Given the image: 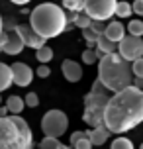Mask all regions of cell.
Wrapping results in <instances>:
<instances>
[{
    "mask_svg": "<svg viewBox=\"0 0 143 149\" xmlns=\"http://www.w3.org/2000/svg\"><path fill=\"white\" fill-rule=\"evenodd\" d=\"M143 124V90L129 84L112 92L104 108V126L110 134H126Z\"/></svg>",
    "mask_w": 143,
    "mask_h": 149,
    "instance_id": "6da1fadb",
    "label": "cell"
},
{
    "mask_svg": "<svg viewBox=\"0 0 143 149\" xmlns=\"http://www.w3.org/2000/svg\"><path fill=\"white\" fill-rule=\"evenodd\" d=\"M98 81L104 84L110 92H118V90L126 88L129 84H133V73H131V65L126 61L118 51L106 53L98 61Z\"/></svg>",
    "mask_w": 143,
    "mask_h": 149,
    "instance_id": "7a4b0ae2",
    "label": "cell"
},
{
    "mask_svg": "<svg viewBox=\"0 0 143 149\" xmlns=\"http://www.w3.org/2000/svg\"><path fill=\"white\" fill-rule=\"evenodd\" d=\"M30 26L35 33L45 39L57 37L67 30L65 10L63 6H57L53 2H43L30 12Z\"/></svg>",
    "mask_w": 143,
    "mask_h": 149,
    "instance_id": "3957f363",
    "label": "cell"
},
{
    "mask_svg": "<svg viewBox=\"0 0 143 149\" xmlns=\"http://www.w3.org/2000/svg\"><path fill=\"white\" fill-rule=\"evenodd\" d=\"M0 149H33V135L20 114L0 118Z\"/></svg>",
    "mask_w": 143,
    "mask_h": 149,
    "instance_id": "277c9868",
    "label": "cell"
},
{
    "mask_svg": "<svg viewBox=\"0 0 143 149\" xmlns=\"http://www.w3.org/2000/svg\"><path fill=\"white\" fill-rule=\"evenodd\" d=\"M110 90L106 88L102 82L94 79L90 90L84 94V100H83V120L86 126L90 127H100L104 126V108L110 100Z\"/></svg>",
    "mask_w": 143,
    "mask_h": 149,
    "instance_id": "5b68a950",
    "label": "cell"
},
{
    "mask_svg": "<svg viewBox=\"0 0 143 149\" xmlns=\"http://www.w3.org/2000/svg\"><path fill=\"white\" fill-rule=\"evenodd\" d=\"M69 127V116L63 110H47L41 118V132L47 137H61Z\"/></svg>",
    "mask_w": 143,
    "mask_h": 149,
    "instance_id": "8992f818",
    "label": "cell"
},
{
    "mask_svg": "<svg viewBox=\"0 0 143 149\" xmlns=\"http://www.w3.org/2000/svg\"><path fill=\"white\" fill-rule=\"evenodd\" d=\"M116 4H118V0H84V12L92 20L106 22L114 16Z\"/></svg>",
    "mask_w": 143,
    "mask_h": 149,
    "instance_id": "52a82bcc",
    "label": "cell"
},
{
    "mask_svg": "<svg viewBox=\"0 0 143 149\" xmlns=\"http://www.w3.org/2000/svg\"><path fill=\"white\" fill-rule=\"evenodd\" d=\"M118 53L126 61H135L137 57H143V39L137 36H126L121 37V41H118Z\"/></svg>",
    "mask_w": 143,
    "mask_h": 149,
    "instance_id": "ba28073f",
    "label": "cell"
},
{
    "mask_svg": "<svg viewBox=\"0 0 143 149\" xmlns=\"http://www.w3.org/2000/svg\"><path fill=\"white\" fill-rule=\"evenodd\" d=\"M14 30L18 31V36L22 37L24 41V47H31V49H39L41 45H45V37H41L39 33H35V31L31 30V26L28 24H20V26H14Z\"/></svg>",
    "mask_w": 143,
    "mask_h": 149,
    "instance_id": "9c48e42d",
    "label": "cell"
},
{
    "mask_svg": "<svg viewBox=\"0 0 143 149\" xmlns=\"http://www.w3.org/2000/svg\"><path fill=\"white\" fill-rule=\"evenodd\" d=\"M10 69H12V84H16V86H30L31 84L33 71H31L30 65L18 61V63H12Z\"/></svg>",
    "mask_w": 143,
    "mask_h": 149,
    "instance_id": "30bf717a",
    "label": "cell"
},
{
    "mask_svg": "<svg viewBox=\"0 0 143 149\" xmlns=\"http://www.w3.org/2000/svg\"><path fill=\"white\" fill-rule=\"evenodd\" d=\"M61 73L67 79V82H78L83 79V67H81V63H76L73 59H65L61 63Z\"/></svg>",
    "mask_w": 143,
    "mask_h": 149,
    "instance_id": "8fae6325",
    "label": "cell"
},
{
    "mask_svg": "<svg viewBox=\"0 0 143 149\" xmlns=\"http://www.w3.org/2000/svg\"><path fill=\"white\" fill-rule=\"evenodd\" d=\"M22 49H24L22 37L18 36V31L12 28V30L8 31V39H6V43H4V47H2V53H6V55H20Z\"/></svg>",
    "mask_w": 143,
    "mask_h": 149,
    "instance_id": "7c38bea8",
    "label": "cell"
},
{
    "mask_svg": "<svg viewBox=\"0 0 143 149\" xmlns=\"http://www.w3.org/2000/svg\"><path fill=\"white\" fill-rule=\"evenodd\" d=\"M104 36L110 39V41H114V43H118V41H121V37L126 36V26L121 22H110V24H106V30H104Z\"/></svg>",
    "mask_w": 143,
    "mask_h": 149,
    "instance_id": "4fadbf2b",
    "label": "cell"
},
{
    "mask_svg": "<svg viewBox=\"0 0 143 149\" xmlns=\"http://www.w3.org/2000/svg\"><path fill=\"white\" fill-rule=\"evenodd\" d=\"M110 137V132L106 126H100V127H90L88 132V139H90L92 145H104Z\"/></svg>",
    "mask_w": 143,
    "mask_h": 149,
    "instance_id": "5bb4252c",
    "label": "cell"
},
{
    "mask_svg": "<svg viewBox=\"0 0 143 149\" xmlns=\"http://www.w3.org/2000/svg\"><path fill=\"white\" fill-rule=\"evenodd\" d=\"M71 147L73 149H92L94 145L88 139V132H75L71 135Z\"/></svg>",
    "mask_w": 143,
    "mask_h": 149,
    "instance_id": "9a60e30c",
    "label": "cell"
},
{
    "mask_svg": "<svg viewBox=\"0 0 143 149\" xmlns=\"http://www.w3.org/2000/svg\"><path fill=\"white\" fill-rule=\"evenodd\" d=\"M6 108H8L10 114H22V110L26 108L24 98L18 96V94H10V96L6 98Z\"/></svg>",
    "mask_w": 143,
    "mask_h": 149,
    "instance_id": "2e32d148",
    "label": "cell"
},
{
    "mask_svg": "<svg viewBox=\"0 0 143 149\" xmlns=\"http://www.w3.org/2000/svg\"><path fill=\"white\" fill-rule=\"evenodd\" d=\"M96 49L102 53V55H106V53H114L116 49H118V43L110 41V39L102 33V36H98V39H96Z\"/></svg>",
    "mask_w": 143,
    "mask_h": 149,
    "instance_id": "e0dca14e",
    "label": "cell"
},
{
    "mask_svg": "<svg viewBox=\"0 0 143 149\" xmlns=\"http://www.w3.org/2000/svg\"><path fill=\"white\" fill-rule=\"evenodd\" d=\"M12 84V69L6 63H0V92L10 88Z\"/></svg>",
    "mask_w": 143,
    "mask_h": 149,
    "instance_id": "ac0fdd59",
    "label": "cell"
},
{
    "mask_svg": "<svg viewBox=\"0 0 143 149\" xmlns=\"http://www.w3.org/2000/svg\"><path fill=\"white\" fill-rule=\"evenodd\" d=\"M39 149H73L71 145H65V143L59 141V137H43L39 141Z\"/></svg>",
    "mask_w": 143,
    "mask_h": 149,
    "instance_id": "d6986e66",
    "label": "cell"
},
{
    "mask_svg": "<svg viewBox=\"0 0 143 149\" xmlns=\"http://www.w3.org/2000/svg\"><path fill=\"white\" fill-rule=\"evenodd\" d=\"M83 63L84 65H94V63H98L100 61V57H102V53L98 51V49H92V47H88V49H84L83 51Z\"/></svg>",
    "mask_w": 143,
    "mask_h": 149,
    "instance_id": "ffe728a7",
    "label": "cell"
},
{
    "mask_svg": "<svg viewBox=\"0 0 143 149\" xmlns=\"http://www.w3.org/2000/svg\"><path fill=\"white\" fill-rule=\"evenodd\" d=\"M35 57H37V61L39 63H49V61L53 59V49L51 47H49V45H41V47H39V49H35Z\"/></svg>",
    "mask_w": 143,
    "mask_h": 149,
    "instance_id": "44dd1931",
    "label": "cell"
},
{
    "mask_svg": "<svg viewBox=\"0 0 143 149\" xmlns=\"http://www.w3.org/2000/svg\"><path fill=\"white\" fill-rule=\"evenodd\" d=\"M90 22H92V18L88 14H86V12H76V16H75V28H81V30H84V28H88V26H90Z\"/></svg>",
    "mask_w": 143,
    "mask_h": 149,
    "instance_id": "7402d4cb",
    "label": "cell"
},
{
    "mask_svg": "<svg viewBox=\"0 0 143 149\" xmlns=\"http://www.w3.org/2000/svg\"><path fill=\"white\" fill-rule=\"evenodd\" d=\"M114 14L118 16V18H129V14H131V4H129L128 0L118 2V4H116V12H114Z\"/></svg>",
    "mask_w": 143,
    "mask_h": 149,
    "instance_id": "603a6c76",
    "label": "cell"
},
{
    "mask_svg": "<svg viewBox=\"0 0 143 149\" xmlns=\"http://www.w3.org/2000/svg\"><path fill=\"white\" fill-rule=\"evenodd\" d=\"M63 10H69V12H83L84 10V0H63Z\"/></svg>",
    "mask_w": 143,
    "mask_h": 149,
    "instance_id": "cb8c5ba5",
    "label": "cell"
},
{
    "mask_svg": "<svg viewBox=\"0 0 143 149\" xmlns=\"http://www.w3.org/2000/svg\"><path fill=\"white\" fill-rule=\"evenodd\" d=\"M110 149H135V147H133V143H131V139H128V137H124V135H120V137H116V139L112 141Z\"/></svg>",
    "mask_w": 143,
    "mask_h": 149,
    "instance_id": "d4e9b609",
    "label": "cell"
},
{
    "mask_svg": "<svg viewBox=\"0 0 143 149\" xmlns=\"http://www.w3.org/2000/svg\"><path fill=\"white\" fill-rule=\"evenodd\" d=\"M128 31H129V36L143 37V22L141 20H131L128 24Z\"/></svg>",
    "mask_w": 143,
    "mask_h": 149,
    "instance_id": "484cf974",
    "label": "cell"
},
{
    "mask_svg": "<svg viewBox=\"0 0 143 149\" xmlns=\"http://www.w3.org/2000/svg\"><path fill=\"white\" fill-rule=\"evenodd\" d=\"M131 73L135 79H143V57H137L135 61H131Z\"/></svg>",
    "mask_w": 143,
    "mask_h": 149,
    "instance_id": "4316f807",
    "label": "cell"
},
{
    "mask_svg": "<svg viewBox=\"0 0 143 149\" xmlns=\"http://www.w3.org/2000/svg\"><path fill=\"white\" fill-rule=\"evenodd\" d=\"M83 37H84V41H86V43L92 47V45H96L98 33H96V31H92L90 28H84V30H83Z\"/></svg>",
    "mask_w": 143,
    "mask_h": 149,
    "instance_id": "83f0119b",
    "label": "cell"
},
{
    "mask_svg": "<svg viewBox=\"0 0 143 149\" xmlns=\"http://www.w3.org/2000/svg\"><path fill=\"white\" fill-rule=\"evenodd\" d=\"M24 104L28 106V108H37L39 106V96L35 92H28L26 98H24Z\"/></svg>",
    "mask_w": 143,
    "mask_h": 149,
    "instance_id": "f1b7e54d",
    "label": "cell"
},
{
    "mask_svg": "<svg viewBox=\"0 0 143 149\" xmlns=\"http://www.w3.org/2000/svg\"><path fill=\"white\" fill-rule=\"evenodd\" d=\"M88 28H90L92 31H96L98 36H102V33H104V30H106V24H104V22H100V20H92Z\"/></svg>",
    "mask_w": 143,
    "mask_h": 149,
    "instance_id": "f546056e",
    "label": "cell"
},
{
    "mask_svg": "<svg viewBox=\"0 0 143 149\" xmlns=\"http://www.w3.org/2000/svg\"><path fill=\"white\" fill-rule=\"evenodd\" d=\"M35 74H37L39 79H47V77L51 74V69L47 67L45 63H41V65H39V67H37V71H35Z\"/></svg>",
    "mask_w": 143,
    "mask_h": 149,
    "instance_id": "4dcf8cb0",
    "label": "cell"
},
{
    "mask_svg": "<svg viewBox=\"0 0 143 149\" xmlns=\"http://www.w3.org/2000/svg\"><path fill=\"white\" fill-rule=\"evenodd\" d=\"M131 12H135L137 16H143V0H133L131 2Z\"/></svg>",
    "mask_w": 143,
    "mask_h": 149,
    "instance_id": "1f68e13d",
    "label": "cell"
},
{
    "mask_svg": "<svg viewBox=\"0 0 143 149\" xmlns=\"http://www.w3.org/2000/svg\"><path fill=\"white\" fill-rule=\"evenodd\" d=\"M6 39H8V31H2V33H0V51H2V47L6 43Z\"/></svg>",
    "mask_w": 143,
    "mask_h": 149,
    "instance_id": "d6a6232c",
    "label": "cell"
},
{
    "mask_svg": "<svg viewBox=\"0 0 143 149\" xmlns=\"http://www.w3.org/2000/svg\"><path fill=\"white\" fill-rule=\"evenodd\" d=\"M10 2H14V4H18V6H26V4L31 2V0H10Z\"/></svg>",
    "mask_w": 143,
    "mask_h": 149,
    "instance_id": "836d02e7",
    "label": "cell"
},
{
    "mask_svg": "<svg viewBox=\"0 0 143 149\" xmlns=\"http://www.w3.org/2000/svg\"><path fill=\"white\" fill-rule=\"evenodd\" d=\"M10 112H8V108L6 106H0V118H4V116H8Z\"/></svg>",
    "mask_w": 143,
    "mask_h": 149,
    "instance_id": "e575fe53",
    "label": "cell"
},
{
    "mask_svg": "<svg viewBox=\"0 0 143 149\" xmlns=\"http://www.w3.org/2000/svg\"><path fill=\"white\" fill-rule=\"evenodd\" d=\"M133 86H137V88H141V86H143V79H137V81H135V84H133Z\"/></svg>",
    "mask_w": 143,
    "mask_h": 149,
    "instance_id": "d590c367",
    "label": "cell"
},
{
    "mask_svg": "<svg viewBox=\"0 0 143 149\" xmlns=\"http://www.w3.org/2000/svg\"><path fill=\"white\" fill-rule=\"evenodd\" d=\"M4 31V28H2V16H0V33Z\"/></svg>",
    "mask_w": 143,
    "mask_h": 149,
    "instance_id": "8d00e7d4",
    "label": "cell"
},
{
    "mask_svg": "<svg viewBox=\"0 0 143 149\" xmlns=\"http://www.w3.org/2000/svg\"><path fill=\"white\" fill-rule=\"evenodd\" d=\"M139 149H143V143H141V145H139Z\"/></svg>",
    "mask_w": 143,
    "mask_h": 149,
    "instance_id": "74e56055",
    "label": "cell"
},
{
    "mask_svg": "<svg viewBox=\"0 0 143 149\" xmlns=\"http://www.w3.org/2000/svg\"><path fill=\"white\" fill-rule=\"evenodd\" d=\"M0 104H2V100H0Z\"/></svg>",
    "mask_w": 143,
    "mask_h": 149,
    "instance_id": "f35d334b",
    "label": "cell"
},
{
    "mask_svg": "<svg viewBox=\"0 0 143 149\" xmlns=\"http://www.w3.org/2000/svg\"><path fill=\"white\" fill-rule=\"evenodd\" d=\"M141 90H143V86H141Z\"/></svg>",
    "mask_w": 143,
    "mask_h": 149,
    "instance_id": "ab89813d",
    "label": "cell"
}]
</instances>
